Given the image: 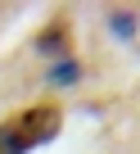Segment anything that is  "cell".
Wrapping results in <instances>:
<instances>
[{
	"label": "cell",
	"instance_id": "obj_1",
	"mask_svg": "<svg viewBox=\"0 0 140 154\" xmlns=\"http://www.w3.org/2000/svg\"><path fill=\"white\" fill-rule=\"evenodd\" d=\"M63 127V109L59 104H27L14 109L5 122H0V154H27L45 140H54Z\"/></svg>",
	"mask_w": 140,
	"mask_h": 154
},
{
	"label": "cell",
	"instance_id": "obj_2",
	"mask_svg": "<svg viewBox=\"0 0 140 154\" xmlns=\"http://www.w3.org/2000/svg\"><path fill=\"white\" fill-rule=\"evenodd\" d=\"M36 50H41V54H63V59H73V18H68V14H54V18L36 32Z\"/></svg>",
	"mask_w": 140,
	"mask_h": 154
},
{
	"label": "cell",
	"instance_id": "obj_3",
	"mask_svg": "<svg viewBox=\"0 0 140 154\" xmlns=\"http://www.w3.org/2000/svg\"><path fill=\"white\" fill-rule=\"evenodd\" d=\"M77 72H82V68H77V59H63V63H54V68H50V82H77Z\"/></svg>",
	"mask_w": 140,
	"mask_h": 154
}]
</instances>
